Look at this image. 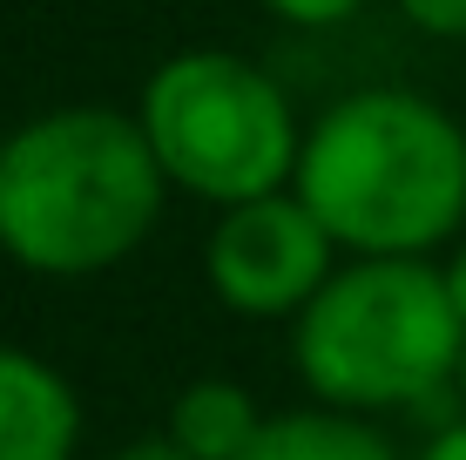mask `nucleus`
Here are the masks:
<instances>
[{
  "label": "nucleus",
  "mask_w": 466,
  "mask_h": 460,
  "mask_svg": "<svg viewBox=\"0 0 466 460\" xmlns=\"http://www.w3.org/2000/svg\"><path fill=\"white\" fill-rule=\"evenodd\" d=\"M264 420L270 414L257 406L250 386H237V379H189L169 400L163 440L183 447L189 460H244L250 440L264 434Z\"/></svg>",
  "instance_id": "7"
},
{
  "label": "nucleus",
  "mask_w": 466,
  "mask_h": 460,
  "mask_svg": "<svg viewBox=\"0 0 466 460\" xmlns=\"http://www.w3.org/2000/svg\"><path fill=\"white\" fill-rule=\"evenodd\" d=\"M453 393H460V406H466V353H460V379H453Z\"/></svg>",
  "instance_id": "14"
},
{
  "label": "nucleus",
  "mask_w": 466,
  "mask_h": 460,
  "mask_svg": "<svg viewBox=\"0 0 466 460\" xmlns=\"http://www.w3.org/2000/svg\"><path fill=\"white\" fill-rule=\"evenodd\" d=\"M291 189L351 258H432L466 224V129L420 88H351L304 129Z\"/></svg>",
  "instance_id": "2"
},
{
  "label": "nucleus",
  "mask_w": 466,
  "mask_h": 460,
  "mask_svg": "<svg viewBox=\"0 0 466 460\" xmlns=\"http://www.w3.org/2000/svg\"><path fill=\"white\" fill-rule=\"evenodd\" d=\"M412 460H466V420H453V426H440V434L426 440Z\"/></svg>",
  "instance_id": "11"
},
{
  "label": "nucleus",
  "mask_w": 466,
  "mask_h": 460,
  "mask_svg": "<svg viewBox=\"0 0 466 460\" xmlns=\"http://www.w3.org/2000/svg\"><path fill=\"white\" fill-rule=\"evenodd\" d=\"M466 319L432 258H351L291 319V366L318 406L399 414L460 379Z\"/></svg>",
  "instance_id": "3"
},
{
  "label": "nucleus",
  "mask_w": 466,
  "mask_h": 460,
  "mask_svg": "<svg viewBox=\"0 0 466 460\" xmlns=\"http://www.w3.org/2000/svg\"><path fill=\"white\" fill-rule=\"evenodd\" d=\"M244 460H406L392 434L339 406H298V414H270L264 434L250 440Z\"/></svg>",
  "instance_id": "8"
},
{
  "label": "nucleus",
  "mask_w": 466,
  "mask_h": 460,
  "mask_svg": "<svg viewBox=\"0 0 466 460\" xmlns=\"http://www.w3.org/2000/svg\"><path fill=\"white\" fill-rule=\"evenodd\" d=\"M82 393L27 345H0V460H75Z\"/></svg>",
  "instance_id": "6"
},
{
  "label": "nucleus",
  "mask_w": 466,
  "mask_h": 460,
  "mask_svg": "<svg viewBox=\"0 0 466 460\" xmlns=\"http://www.w3.org/2000/svg\"><path fill=\"white\" fill-rule=\"evenodd\" d=\"M136 122L169 189L237 210L298 183L304 122L278 75L237 47H183L142 82Z\"/></svg>",
  "instance_id": "4"
},
{
  "label": "nucleus",
  "mask_w": 466,
  "mask_h": 460,
  "mask_svg": "<svg viewBox=\"0 0 466 460\" xmlns=\"http://www.w3.org/2000/svg\"><path fill=\"white\" fill-rule=\"evenodd\" d=\"M108 460H189V454H183V447H169L163 434H149V440H128V447H122V454H108Z\"/></svg>",
  "instance_id": "12"
},
{
  "label": "nucleus",
  "mask_w": 466,
  "mask_h": 460,
  "mask_svg": "<svg viewBox=\"0 0 466 460\" xmlns=\"http://www.w3.org/2000/svg\"><path fill=\"white\" fill-rule=\"evenodd\" d=\"M169 177L128 108L68 102L0 136V258L35 278H95L136 258Z\"/></svg>",
  "instance_id": "1"
},
{
  "label": "nucleus",
  "mask_w": 466,
  "mask_h": 460,
  "mask_svg": "<svg viewBox=\"0 0 466 460\" xmlns=\"http://www.w3.org/2000/svg\"><path fill=\"white\" fill-rule=\"evenodd\" d=\"M440 271H446V291H453V305H460V319H466V244L446 250V264H440Z\"/></svg>",
  "instance_id": "13"
},
{
  "label": "nucleus",
  "mask_w": 466,
  "mask_h": 460,
  "mask_svg": "<svg viewBox=\"0 0 466 460\" xmlns=\"http://www.w3.org/2000/svg\"><path fill=\"white\" fill-rule=\"evenodd\" d=\"M399 14L432 41H466V0H399Z\"/></svg>",
  "instance_id": "9"
},
{
  "label": "nucleus",
  "mask_w": 466,
  "mask_h": 460,
  "mask_svg": "<svg viewBox=\"0 0 466 460\" xmlns=\"http://www.w3.org/2000/svg\"><path fill=\"white\" fill-rule=\"evenodd\" d=\"M257 7H270L291 27H339V21H351V14L365 7V0H257Z\"/></svg>",
  "instance_id": "10"
},
{
  "label": "nucleus",
  "mask_w": 466,
  "mask_h": 460,
  "mask_svg": "<svg viewBox=\"0 0 466 460\" xmlns=\"http://www.w3.org/2000/svg\"><path fill=\"white\" fill-rule=\"evenodd\" d=\"M339 244L311 217L298 189L217 210L210 244H203V278H210L217 305L237 319H298L339 271Z\"/></svg>",
  "instance_id": "5"
}]
</instances>
